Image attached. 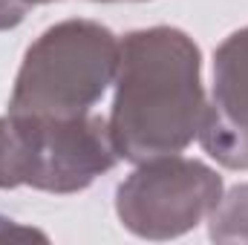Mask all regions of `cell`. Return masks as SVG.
Segmentation results:
<instances>
[{"label":"cell","mask_w":248,"mask_h":245,"mask_svg":"<svg viewBox=\"0 0 248 245\" xmlns=\"http://www.w3.org/2000/svg\"><path fill=\"white\" fill-rule=\"evenodd\" d=\"M110 136L122 162L185 153L208 110L202 52L185 29L147 26L122 38Z\"/></svg>","instance_id":"6da1fadb"},{"label":"cell","mask_w":248,"mask_h":245,"mask_svg":"<svg viewBox=\"0 0 248 245\" xmlns=\"http://www.w3.org/2000/svg\"><path fill=\"white\" fill-rule=\"evenodd\" d=\"M122 38L98 20L66 17L44 29L23 52L9 113L84 116L107 95L119 69Z\"/></svg>","instance_id":"7a4b0ae2"},{"label":"cell","mask_w":248,"mask_h":245,"mask_svg":"<svg viewBox=\"0 0 248 245\" xmlns=\"http://www.w3.org/2000/svg\"><path fill=\"white\" fill-rule=\"evenodd\" d=\"M110 124L84 116H0V190L32 187L44 193H81L119 165Z\"/></svg>","instance_id":"3957f363"},{"label":"cell","mask_w":248,"mask_h":245,"mask_svg":"<svg viewBox=\"0 0 248 245\" xmlns=\"http://www.w3.org/2000/svg\"><path fill=\"white\" fill-rule=\"evenodd\" d=\"M225 193L222 176L182 153L139 162L116 187V216L139 240L165 243L208 222Z\"/></svg>","instance_id":"277c9868"},{"label":"cell","mask_w":248,"mask_h":245,"mask_svg":"<svg viewBox=\"0 0 248 245\" xmlns=\"http://www.w3.org/2000/svg\"><path fill=\"white\" fill-rule=\"evenodd\" d=\"M225 170H248V26L214 49V87L196 136Z\"/></svg>","instance_id":"5b68a950"},{"label":"cell","mask_w":248,"mask_h":245,"mask_svg":"<svg viewBox=\"0 0 248 245\" xmlns=\"http://www.w3.org/2000/svg\"><path fill=\"white\" fill-rule=\"evenodd\" d=\"M208 237L214 243L248 245V182L222 193L219 205L208 216Z\"/></svg>","instance_id":"8992f818"},{"label":"cell","mask_w":248,"mask_h":245,"mask_svg":"<svg viewBox=\"0 0 248 245\" xmlns=\"http://www.w3.org/2000/svg\"><path fill=\"white\" fill-rule=\"evenodd\" d=\"M6 240H46L44 231H35V228H26L9 216H0V243Z\"/></svg>","instance_id":"52a82bcc"}]
</instances>
